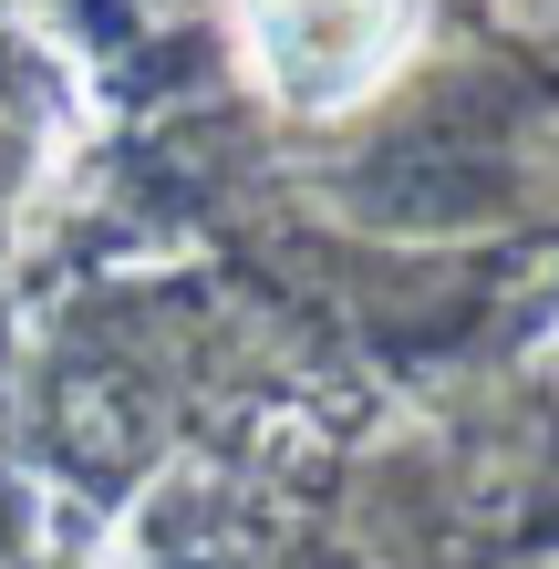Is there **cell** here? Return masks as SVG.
<instances>
[{
	"mask_svg": "<svg viewBox=\"0 0 559 569\" xmlns=\"http://www.w3.org/2000/svg\"><path fill=\"white\" fill-rule=\"evenodd\" d=\"M259 11V52L290 93L332 104L363 73H383V0H249Z\"/></svg>",
	"mask_w": 559,
	"mask_h": 569,
	"instance_id": "obj_1",
	"label": "cell"
}]
</instances>
